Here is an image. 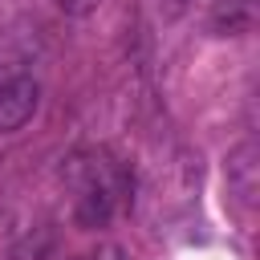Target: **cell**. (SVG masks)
<instances>
[{"label": "cell", "instance_id": "6da1fadb", "mask_svg": "<svg viewBox=\"0 0 260 260\" xmlns=\"http://www.w3.org/2000/svg\"><path fill=\"white\" fill-rule=\"evenodd\" d=\"M69 183L77 187V223L85 228H102L114 211V187L106 179V171L98 167V158H73L69 162Z\"/></svg>", "mask_w": 260, "mask_h": 260}, {"label": "cell", "instance_id": "3957f363", "mask_svg": "<svg viewBox=\"0 0 260 260\" xmlns=\"http://www.w3.org/2000/svg\"><path fill=\"white\" fill-rule=\"evenodd\" d=\"M41 106V85L24 73V77H12V81H0V134H12L20 130Z\"/></svg>", "mask_w": 260, "mask_h": 260}, {"label": "cell", "instance_id": "5b68a950", "mask_svg": "<svg viewBox=\"0 0 260 260\" xmlns=\"http://www.w3.org/2000/svg\"><path fill=\"white\" fill-rule=\"evenodd\" d=\"M252 20H256V0H219L211 28L215 32H244V28H252Z\"/></svg>", "mask_w": 260, "mask_h": 260}, {"label": "cell", "instance_id": "7a4b0ae2", "mask_svg": "<svg viewBox=\"0 0 260 260\" xmlns=\"http://www.w3.org/2000/svg\"><path fill=\"white\" fill-rule=\"evenodd\" d=\"M228 195L236 199L240 211H252L256 207V195H260V150L256 142H240L236 150H228Z\"/></svg>", "mask_w": 260, "mask_h": 260}, {"label": "cell", "instance_id": "8992f818", "mask_svg": "<svg viewBox=\"0 0 260 260\" xmlns=\"http://www.w3.org/2000/svg\"><path fill=\"white\" fill-rule=\"evenodd\" d=\"M65 16H85V12H93L98 8V0H53Z\"/></svg>", "mask_w": 260, "mask_h": 260}, {"label": "cell", "instance_id": "277c9868", "mask_svg": "<svg viewBox=\"0 0 260 260\" xmlns=\"http://www.w3.org/2000/svg\"><path fill=\"white\" fill-rule=\"evenodd\" d=\"M37 53V28H8L0 32V81L24 77V65Z\"/></svg>", "mask_w": 260, "mask_h": 260}]
</instances>
